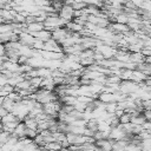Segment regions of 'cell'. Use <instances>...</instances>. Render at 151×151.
<instances>
[{"mask_svg": "<svg viewBox=\"0 0 151 151\" xmlns=\"http://www.w3.org/2000/svg\"><path fill=\"white\" fill-rule=\"evenodd\" d=\"M26 133H27V127L24 122H20L18 126L15 127V130L13 131V134L18 137L19 139H22V138H26Z\"/></svg>", "mask_w": 151, "mask_h": 151, "instance_id": "6da1fadb", "label": "cell"}, {"mask_svg": "<svg viewBox=\"0 0 151 151\" xmlns=\"http://www.w3.org/2000/svg\"><path fill=\"white\" fill-rule=\"evenodd\" d=\"M24 123H25V125H26V127H27V129H29V130H35V131H38V120H37L35 118H33V117H29V116H27V117L25 118Z\"/></svg>", "mask_w": 151, "mask_h": 151, "instance_id": "7a4b0ae2", "label": "cell"}, {"mask_svg": "<svg viewBox=\"0 0 151 151\" xmlns=\"http://www.w3.org/2000/svg\"><path fill=\"white\" fill-rule=\"evenodd\" d=\"M127 144H129V143H127L126 140H124V139H122V140H116V142L113 143V149H112V151H125Z\"/></svg>", "mask_w": 151, "mask_h": 151, "instance_id": "3957f363", "label": "cell"}, {"mask_svg": "<svg viewBox=\"0 0 151 151\" xmlns=\"http://www.w3.org/2000/svg\"><path fill=\"white\" fill-rule=\"evenodd\" d=\"M45 147H46L47 150H50V151H60V150L63 149V146H61V144H60L59 142L48 143V144L45 145Z\"/></svg>", "mask_w": 151, "mask_h": 151, "instance_id": "277c9868", "label": "cell"}, {"mask_svg": "<svg viewBox=\"0 0 151 151\" xmlns=\"http://www.w3.org/2000/svg\"><path fill=\"white\" fill-rule=\"evenodd\" d=\"M125 151H143V150H142V143L131 142V143L127 144Z\"/></svg>", "mask_w": 151, "mask_h": 151, "instance_id": "5b68a950", "label": "cell"}, {"mask_svg": "<svg viewBox=\"0 0 151 151\" xmlns=\"http://www.w3.org/2000/svg\"><path fill=\"white\" fill-rule=\"evenodd\" d=\"M19 119L12 113L9 112L7 116H5L4 118H1V124H8V123H13V122H18Z\"/></svg>", "mask_w": 151, "mask_h": 151, "instance_id": "8992f818", "label": "cell"}, {"mask_svg": "<svg viewBox=\"0 0 151 151\" xmlns=\"http://www.w3.org/2000/svg\"><path fill=\"white\" fill-rule=\"evenodd\" d=\"M142 150L143 151H151V138L142 140Z\"/></svg>", "mask_w": 151, "mask_h": 151, "instance_id": "52a82bcc", "label": "cell"}, {"mask_svg": "<svg viewBox=\"0 0 151 151\" xmlns=\"http://www.w3.org/2000/svg\"><path fill=\"white\" fill-rule=\"evenodd\" d=\"M9 113V111L8 110H6L5 107H1V110H0V114H1V118H4L5 116H7Z\"/></svg>", "mask_w": 151, "mask_h": 151, "instance_id": "ba28073f", "label": "cell"}, {"mask_svg": "<svg viewBox=\"0 0 151 151\" xmlns=\"http://www.w3.org/2000/svg\"><path fill=\"white\" fill-rule=\"evenodd\" d=\"M60 151H72V150H71L70 147H63V149H61Z\"/></svg>", "mask_w": 151, "mask_h": 151, "instance_id": "9c48e42d", "label": "cell"}]
</instances>
